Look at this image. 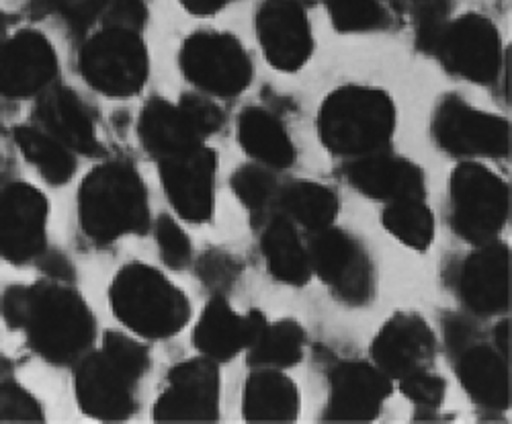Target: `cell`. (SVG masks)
<instances>
[{
    "mask_svg": "<svg viewBox=\"0 0 512 424\" xmlns=\"http://www.w3.org/2000/svg\"><path fill=\"white\" fill-rule=\"evenodd\" d=\"M332 25L343 33L369 31L386 21L377 0H326Z\"/></svg>",
    "mask_w": 512,
    "mask_h": 424,
    "instance_id": "1f68e13d",
    "label": "cell"
},
{
    "mask_svg": "<svg viewBox=\"0 0 512 424\" xmlns=\"http://www.w3.org/2000/svg\"><path fill=\"white\" fill-rule=\"evenodd\" d=\"M50 201L27 181L0 183V259L11 265L37 261L48 246Z\"/></svg>",
    "mask_w": 512,
    "mask_h": 424,
    "instance_id": "9c48e42d",
    "label": "cell"
},
{
    "mask_svg": "<svg viewBox=\"0 0 512 424\" xmlns=\"http://www.w3.org/2000/svg\"><path fill=\"white\" fill-rule=\"evenodd\" d=\"M220 416V369L203 355L168 371L166 388L152 406L156 422H213Z\"/></svg>",
    "mask_w": 512,
    "mask_h": 424,
    "instance_id": "7c38bea8",
    "label": "cell"
},
{
    "mask_svg": "<svg viewBox=\"0 0 512 424\" xmlns=\"http://www.w3.org/2000/svg\"><path fill=\"white\" fill-rule=\"evenodd\" d=\"M256 39L267 62L281 72L300 70L312 56V29L297 0H265L256 11Z\"/></svg>",
    "mask_w": 512,
    "mask_h": 424,
    "instance_id": "2e32d148",
    "label": "cell"
},
{
    "mask_svg": "<svg viewBox=\"0 0 512 424\" xmlns=\"http://www.w3.org/2000/svg\"><path fill=\"white\" fill-rule=\"evenodd\" d=\"M181 7L191 13V15H199V17H205V15H216L220 13L222 9H226L230 3H234V0H179Z\"/></svg>",
    "mask_w": 512,
    "mask_h": 424,
    "instance_id": "ab89813d",
    "label": "cell"
},
{
    "mask_svg": "<svg viewBox=\"0 0 512 424\" xmlns=\"http://www.w3.org/2000/svg\"><path fill=\"white\" fill-rule=\"evenodd\" d=\"M76 66L93 91L115 99L136 97L150 76L142 33L119 27H99L84 39Z\"/></svg>",
    "mask_w": 512,
    "mask_h": 424,
    "instance_id": "8992f818",
    "label": "cell"
},
{
    "mask_svg": "<svg viewBox=\"0 0 512 424\" xmlns=\"http://www.w3.org/2000/svg\"><path fill=\"white\" fill-rule=\"evenodd\" d=\"M451 226L472 244L492 242L510 211V189L490 168L463 162L451 175Z\"/></svg>",
    "mask_w": 512,
    "mask_h": 424,
    "instance_id": "52a82bcc",
    "label": "cell"
},
{
    "mask_svg": "<svg viewBox=\"0 0 512 424\" xmlns=\"http://www.w3.org/2000/svg\"><path fill=\"white\" fill-rule=\"evenodd\" d=\"M154 234H156L160 261L168 269L183 271L191 265L193 244L177 220H173L170 216H160L156 220Z\"/></svg>",
    "mask_w": 512,
    "mask_h": 424,
    "instance_id": "836d02e7",
    "label": "cell"
},
{
    "mask_svg": "<svg viewBox=\"0 0 512 424\" xmlns=\"http://www.w3.org/2000/svg\"><path fill=\"white\" fill-rule=\"evenodd\" d=\"M109 306L113 316L140 338L164 341L185 330L191 320L187 293L160 269L132 261L111 279Z\"/></svg>",
    "mask_w": 512,
    "mask_h": 424,
    "instance_id": "277c9868",
    "label": "cell"
},
{
    "mask_svg": "<svg viewBox=\"0 0 512 424\" xmlns=\"http://www.w3.org/2000/svg\"><path fill=\"white\" fill-rule=\"evenodd\" d=\"M347 177L357 191L386 203L424 199L426 193L422 168L400 156L379 152L361 156L349 166Z\"/></svg>",
    "mask_w": 512,
    "mask_h": 424,
    "instance_id": "603a6c76",
    "label": "cell"
},
{
    "mask_svg": "<svg viewBox=\"0 0 512 424\" xmlns=\"http://www.w3.org/2000/svg\"><path fill=\"white\" fill-rule=\"evenodd\" d=\"M396 130V107L388 93L361 84L332 91L318 113L322 146L338 156H369L388 146Z\"/></svg>",
    "mask_w": 512,
    "mask_h": 424,
    "instance_id": "5b68a950",
    "label": "cell"
},
{
    "mask_svg": "<svg viewBox=\"0 0 512 424\" xmlns=\"http://www.w3.org/2000/svg\"><path fill=\"white\" fill-rule=\"evenodd\" d=\"M218 154L199 146L158 162L160 183L175 214L189 224H207L216 209Z\"/></svg>",
    "mask_w": 512,
    "mask_h": 424,
    "instance_id": "4fadbf2b",
    "label": "cell"
},
{
    "mask_svg": "<svg viewBox=\"0 0 512 424\" xmlns=\"http://www.w3.org/2000/svg\"><path fill=\"white\" fill-rule=\"evenodd\" d=\"M449 25V3L447 0H422L416 21V41L422 52L435 54L439 41Z\"/></svg>",
    "mask_w": 512,
    "mask_h": 424,
    "instance_id": "e575fe53",
    "label": "cell"
},
{
    "mask_svg": "<svg viewBox=\"0 0 512 424\" xmlns=\"http://www.w3.org/2000/svg\"><path fill=\"white\" fill-rule=\"evenodd\" d=\"M179 66L193 87L209 97H236L252 80L250 56L226 31L191 33L181 46Z\"/></svg>",
    "mask_w": 512,
    "mask_h": 424,
    "instance_id": "ba28073f",
    "label": "cell"
},
{
    "mask_svg": "<svg viewBox=\"0 0 512 424\" xmlns=\"http://www.w3.org/2000/svg\"><path fill=\"white\" fill-rule=\"evenodd\" d=\"M457 291L472 314L506 312L510 308V248L494 240L480 244L461 265Z\"/></svg>",
    "mask_w": 512,
    "mask_h": 424,
    "instance_id": "ac0fdd59",
    "label": "cell"
},
{
    "mask_svg": "<svg viewBox=\"0 0 512 424\" xmlns=\"http://www.w3.org/2000/svg\"><path fill=\"white\" fill-rule=\"evenodd\" d=\"M242 416L250 422H291L300 416V390L283 369H254L242 390Z\"/></svg>",
    "mask_w": 512,
    "mask_h": 424,
    "instance_id": "d4e9b609",
    "label": "cell"
},
{
    "mask_svg": "<svg viewBox=\"0 0 512 424\" xmlns=\"http://www.w3.org/2000/svg\"><path fill=\"white\" fill-rule=\"evenodd\" d=\"M13 142L23 160L52 187H62L76 175V154L39 130L35 123H21L13 130Z\"/></svg>",
    "mask_w": 512,
    "mask_h": 424,
    "instance_id": "4316f807",
    "label": "cell"
},
{
    "mask_svg": "<svg viewBox=\"0 0 512 424\" xmlns=\"http://www.w3.org/2000/svg\"><path fill=\"white\" fill-rule=\"evenodd\" d=\"M306 345L304 328L291 318L265 324L248 349V361L254 369H287L302 361Z\"/></svg>",
    "mask_w": 512,
    "mask_h": 424,
    "instance_id": "f1b7e54d",
    "label": "cell"
},
{
    "mask_svg": "<svg viewBox=\"0 0 512 424\" xmlns=\"http://www.w3.org/2000/svg\"><path fill=\"white\" fill-rule=\"evenodd\" d=\"M0 318L48 365L74 367L97 341V320L82 295L58 281L11 285Z\"/></svg>",
    "mask_w": 512,
    "mask_h": 424,
    "instance_id": "6da1fadb",
    "label": "cell"
},
{
    "mask_svg": "<svg viewBox=\"0 0 512 424\" xmlns=\"http://www.w3.org/2000/svg\"><path fill=\"white\" fill-rule=\"evenodd\" d=\"M437 144L455 156L502 158L510 154V123L498 115L445 99L433 121Z\"/></svg>",
    "mask_w": 512,
    "mask_h": 424,
    "instance_id": "5bb4252c",
    "label": "cell"
},
{
    "mask_svg": "<svg viewBox=\"0 0 512 424\" xmlns=\"http://www.w3.org/2000/svg\"><path fill=\"white\" fill-rule=\"evenodd\" d=\"M437 338L418 314L400 312L383 324L373 338V365L390 379H402L410 373L429 369L435 359Z\"/></svg>",
    "mask_w": 512,
    "mask_h": 424,
    "instance_id": "e0dca14e",
    "label": "cell"
},
{
    "mask_svg": "<svg viewBox=\"0 0 512 424\" xmlns=\"http://www.w3.org/2000/svg\"><path fill=\"white\" fill-rule=\"evenodd\" d=\"M400 390L408 400L422 408H439L445 400L447 384L443 377L431 373L429 369H422L402 377Z\"/></svg>",
    "mask_w": 512,
    "mask_h": 424,
    "instance_id": "8d00e7d4",
    "label": "cell"
},
{
    "mask_svg": "<svg viewBox=\"0 0 512 424\" xmlns=\"http://www.w3.org/2000/svg\"><path fill=\"white\" fill-rule=\"evenodd\" d=\"M0 420L39 422L44 420V408L23 386L0 384Z\"/></svg>",
    "mask_w": 512,
    "mask_h": 424,
    "instance_id": "d590c367",
    "label": "cell"
},
{
    "mask_svg": "<svg viewBox=\"0 0 512 424\" xmlns=\"http://www.w3.org/2000/svg\"><path fill=\"white\" fill-rule=\"evenodd\" d=\"M457 373L463 390L476 404L488 410L510 408L508 359L498 349L467 345L459 351Z\"/></svg>",
    "mask_w": 512,
    "mask_h": 424,
    "instance_id": "cb8c5ba5",
    "label": "cell"
},
{
    "mask_svg": "<svg viewBox=\"0 0 512 424\" xmlns=\"http://www.w3.org/2000/svg\"><path fill=\"white\" fill-rule=\"evenodd\" d=\"M383 228L404 246L429 250L435 238V216L422 199H404L388 203L383 209Z\"/></svg>",
    "mask_w": 512,
    "mask_h": 424,
    "instance_id": "4dcf8cb0",
    "label": "cell"
},
{
    "mask_svg": "<svg viewBox=\"0 0 512 424\" xmlns=\"http://www.w3.org/2000/svg\"><path fill=\"white\" fill-rule=\"evenodd\" d=\"M392 394V379L373 363L345 361L330 375L328 420L369 422Z\"/></svg>",
    "mask_w": 512,
    "mask_h": 424,
    "instance_id": "d6986e66",
    "label": "cell"
},
{
    "mask_svg": "<svg viewBox=\"0 0 512 424\" xmlns=\"http://www.w3.org/2000/svg\"><path fill=\"white\" fill-rule=\"evenodd\" d=\"M263 254L271 275L287 285H306L312 275L310 254L289 218H273L263 232Z\"/></svg>",
    "mask_w": 512,
    "mask_h": 424,
    "instance_id": "83f0119b",
    "label": "cell"
},
{
    "mask_svg": "<svg viewBox=\"0 0 512 424\" xmlns=\"http://www.w3.org/2000/svg\"><path fill=\"white\" fill-rule=\"evenodd\" d=\"M265 324L267 318L261 312L238 314L226 300L213 298L193 328V345L216 363L230 361L252 347Z\"/></svg>",
    "mask_w": 512,
    "mask_h": 424,
    "instance_id": "44dd1931",
    "label": "cell"
},
{
    "mask_svg": "<svg viewBox=\"0 0 512 424\" xmlns=\"http://www.w3.org/2000/svg\"><path fill=\"white\" fill-rule=\"evenodd\" d=\"M99 19L101 27H119L142 33L148 11L144 0H109Z\"/></svg>",
    "mask_w": 512,
    "mask_h": 424,
    "instance_id": "74e56055",
    "label": "cell"
},
{
    "mask_svg": "<svg viewBox=\"0 0 512 424\" xmlns=\"http://www.w3.org/2000/svg\"><path fill=\"white\" fill-rule=\"evenodd\" d=\"M281 203L287 216L300 222L310 232H320L332 226L338 216V197L332 189L312 183V181H295L283 195Z\"/></svg>",
    "mask_w": 512,
    "mask_h": 424,
    "instance_id": "f546056e",
    "label": "cell"
},
{
    "mask_svg": "<svg viewBox=\"0 0 512 424\" xmlns=\"http://www.w3.org/2000/svg\"><path fill=\"white\" fill-rule=\"evenodd\" d=\"M60 58L52 39L37 29H15L0 37V97L37 99L54 87Z\"/></svg>",
    "mask_w": 512,
    "mask_h": 424,
    "instance_id": "30bf717a",
    "label": "cell"
},
{
    "mask_svg": "<svg viewBox=\"0 0 512 424\" xmlns=\"http://www.w3.org/2000/svg\"><path fill=\"white\" fill-rule=\"evenodd\" d=\"M308 254L312 271L338 300L351 306H363L371 300L373 265L365 248L351 234L332 226L314 232Z\"/></svg>",
    "mask_w": 512,
    "mask_h": 424,
    "instance_id": "8fae6325",
    "label": "cell"
},
{
    "mask_svg": "<svg viewBox=\"0 0 512 424\" xmlns=\"http://www.w3.org/2000/svg\"><path fill=\"white\" fill-rule=\"evenodd\" d=\"M496 349L510 361V320H502L496 326Z\"/></svg>",
    "mask_w": 512,
    "mask_h": 424,
    "instance_id": "b9f144b4",
    "label": "cell"
},
{
    "mask_svg": "<svg viewBox=\"0 0 512 424\" xmlns=\"http://www.w3.org/2000/svg\"><path fill=\"white\" fill-rule=\"evenodd\" d=\"M76 214L82 234L95 244L148 232V191L134 164L123 160L97 164L78 185Z\"/></svg>",
    "mask_w": 512,
    "mask_h": 424,
    "instance_id": "3957f363",
    "label": "cell"
},
{
    "mask_svg": "<svg viewBox=\"0 0 512 424\" xmlns=\"http://www.w3.org/2000/svg\"><path fill=\"white\" fill-rule=\"evenodd\" d=\"M232 191L236 199L252 214H261L269 205L273 193H275V179L271 173H267L263 166L246 164L240 166L232 175Z\"/></svg>",
    "mask_w": 512,
    "mask_h": 424,
    "instance_id": "d6a6232c",
    "label": "cell"
},
{
    "mask_svg": "<svg viewBox=\"0 0 512 424\" xmlns=\"http://www.w3.org/2000/svg\"><path fill=\"white\" fill-rule=\"evenodd\" d=\"M238 142L259 162L287 168L295 160V148L281 121L261 107H246L238 117Z\"/></svg>",
    "mask_w": 512,
    "mask_h": 424,
    "instance_id": "484cf974",
    "label": "cell"
},
{
    "mask_svg": "<svg viewBox=\"0 0 512 424\" xmlns=\"http://www.w3.org/2000/svg\"><path fill=\"white\" fill-rule=\"evenodd\" d=\"M150 369L148 349L134 336L107 330L101 347L74 365L78 408L97 420H125L136 410V388Z\"/></svg>",
    "mask_w": 512,
    "mask_h": 424,
    "instance_id": "7a4b0ae2",
    "label": "cell"
},
{
    "mask_svg": "<svg viewBox=\"0 0 512 424\" xmlns=\"http://www.w3.org/2000/svg\"><path fill=\"white\" fill-rule=\"evenodd\" d=\"M138 138L142 148L158 162L205 146L207 140L181 103L162 97H152L144 105L138 119Z\"/></svg>",
    "mask_w": 512,
    "mask_h": 424,
    "instance_id": "7402d4cb",
    "label": "cell"
},
{
    "mask_svg": "<svg viewBox=\"0 0 512 424\" xmlns=\"http://www.w3.org/2000/svg\"><path fill=\"white\" fill-rule=\"evenodd\" d=\"M445 68L478 84L494 82L502 66V41L496 25L469 13L449 21L437 52Z\"/></svg>",
    "mask_w": 512,
    "mask_h": 424,
    "instance_id": "9a60e30c",
    "label": "cell"
},
{
    "mask_svg": "<svg viewBox=\"0 0 512 424\" xmlns=\"http://www.w3.org/2000/svg\"><path fill=\"white\" fill-rule=\"evenodd\" d=\"M9 31H11V19L5 13V9L0 7V37H3L5 33H9Z\"/></svg>",
    "mask_w": 512,
    "mask_h": 424,
    "instance_id": "7bdbcfd3",
    "label": "cell"
},
{
    "mask_svg": "<svg viewBox=\"0 0 512 424\" xmlns=\"http://www.w3.org/2000/svg\"><path fill=\"white\" fill-rule=\"evenodd\" d=\"M179 103L189 113V117L193 119V123L199 127V132L205 138H209L211 134H216L222 127L224 113L209 97L187 93L179 99Z\"/></svg>",
    "mask_w": 512,
    "mask_h": 424,
    "instance_id": "f35d334b",
    "label": "cell"
},
{
    "mask_svg": "<svg viewBox=\"0 0 512 424\" xmlns=\"http://www.w3.org/2000/svg\"><path fill=\"white\" fill-rule=\"evenodd\" d=\"M33 123L76 156H97L103 150L91 111L68 87L54 84L35 99Z\"/></svg>",
    "mask_w": 512,
    "mask_h": 424,
    "instance_id": "ffe728a7",
    "label": "cell"
},
{
    "mask_svg": "<svg viewBox=\"0 0 512 424\" xmlns=\"http://www.w3.org/2000/svg\"><path fill=\"white\" fill-rule=\"evenodd\" d=\"M469 341V328L463 320H451L447 324V343L451 345V349H459L463 351L467 347Z\"/></svg>",
    "mask_w": 512,
    "mask_h": 424,
    "instance_id": "60d3db41",
    "label": "cell"
}]
</instances>
